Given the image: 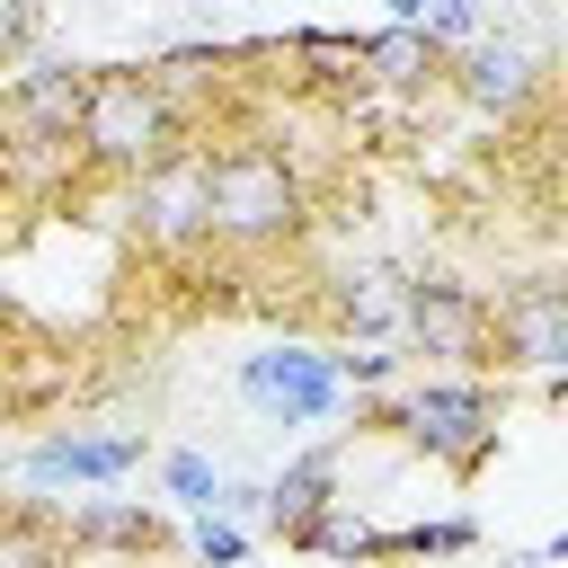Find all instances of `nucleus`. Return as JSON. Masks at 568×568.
Returning <instances> with one entry per match:
<instances>
[{
  "mask_svg": "<svg viewBox=\"0 0 568 568\" xmlns=\"http://www.w3.org/2000/svg\"><path fill=\"white\" fill-rule=\"evenodd\" d=\"M204 195H213V248H231V257H293L320 222L302 160L275 151L266 133L204 142Z\"/></svg>",
  "mask_w": 568,
  "mask_h": 568,
  "instance_id": "nucleus-1",
  "label": "nucleus"
},
{
  "mask_svg": "<svg viewBox=\"0 0 568 568\" xmlns=\"http://www.w3.org/2000/svg\"><path fill=\"white\" fill-rule=\"evenodd\" d=\"M186 142H195V106H186L151 62H106V71H89L80 133H71L80 178L124 186V178H142L151 160H169V151H186Z\"/></svg>",
  "mask_w": 568,
  "mask_h": 568,
  "instance_id": "nucleus-2",
  "label": "nucleus"
},
{
  "mask_svg": "<svg viewBox=\"0 0 568 568\" xmlns=\"http://www.w3.org/2000/svg\"><path fill=\"white\" fill-rule=\"evenodd\" d=\"M355 426L399 435L408 453H426L453 479H470L497 453V435H506V382H488V373H426V382H408L390 399H355Z\"/></svg>",
  "mask_w": 568,
  "mask_h": 568,
  "instance_id": "nucleus-3",
  "label": "nucleus"
},
{
  "mask_svg": "<svg viewBox=\"0 0 568 568\" xmlns=\"http://www.w3.org/2000/svg\"><path fill=\"white\" fill-rule=\"evenodd\" d=\"M124 240L151 266H204L213 257V195H204V142L151 160L142 178H124Z\"/></svg>",
  "mask_w": 568,
  "mask_h": 568,
  "instance_id": "nucleus-4",
  "label": "nucleus"
},
{
  "mask_svg": "<svg viewBox=\"0 0 568 568\" xmlns=\"http://www.w3.org/2000/svg\"><path fill=\"white\" fill-rule=\"evenodd\" d=\"M444 89L515 133V124H532L550 106V53L532 36H470L462 53H444Z\"/></svg>",
  "mask_w": 568,
  "mask_h": 568,
  "instance_id": "nucleus-5",
  "label": "nucleus"
},
{
  "mask_svg": "<svg viewBox=\"0 0 568 568\" xmlns=\"http://www.w3.org/2000/svg\"><path fill=\"white\" fill-rule=\"evenodd\" d=\"M240 399L266 417V426H328L346 408V382L328 364V346L311 337H275L257 355H240Z\"/></svg>",
  "mask_w": 568,
  "mask_h": 568,
  "instance_id": "nucleus-6",
  "label": "nucleus"
},
{
  "mask_svg": "<svg viewBox=\"0 0 568 568\" xmlns=\"http://www.w3.org/2000/svg\"><path fill=\"white\" fill-rule=\"evenodd\" d=\"M399 337L435 355L444 373H488V293L462 275H408L399 284Z\"/></svg>",
  "mask_w": 568,
  "mask_h": 568,
  "instance_id": "nucleus-7",
  "label": "nucleus"
},
{
  "mask_svg": "<svg viewBox=\"0 0 568 568\" xmlns=\"http://www.w3.org/2000/svg\"><path fill=\"white\" fill-rule=\"evenodd\" d=\"M27 488H124L142 470V435L133 426H44L27 453H18Z\"/></svg>",
  "mask_w": 568,
  "mask_h": 568,
  "instance_id": "nucleus-8",
  "label": "nucleus"
},
{
  "mask_svg": "<svg viewBox=\"0 0 568 568\" xmlns=\"http://www.w3.org/2000/svg\"><path fill=\"white\" fill-rule=\"evenodd\" d=\"M488 364L497 373H559L568 364V293L550 275H524L488 302Z\"/></svg>",
  "mask_w": 568,
  "mask_h": 568,
  "instance_id": "nucleus-9",
  "label": "nucleus"
},
{
  "mask_svg": "<svg viewBox=\"0 0 568 568\" xmlns=\"http://www.w3.org/2000/svg\"><path fill=\"white\" fill-rule=\"evenodd\" d=\"M53 524L71 559H169V524L133 497H62Z\"/></svg>",
  "mask_w": 568,
  "mask_h": 568,
  "instance_id": "nucleus-10",
  "label": "nucleus"
},
{
  "mask_svg": "<svg viewBox=\"0 0 568 568\" xmlns=\"http://www.w3.org/2000/svg\"><path fill=\"white\" fill-rule=\"evenodd\" d=\"M80 98H89L80 62H27L0 89V142H71L80 133Z\"/></svg>",
  "mask_w": 568,
  "mask_h": 568,
  "instance_id": "nucleus-11",
  "label": "nucleus"
},
{
  "mask_svg": "<svg viewBox=\"0 0 568 568\" xmlns=\"http://www.w3.org/2000/svg\"><path fill=\"white\" fill-rule=\"evenodd\" d=\"M399 266H382V257H364V266H337L328 275V328L337 337H355V346H382V337H399Z\"/></svg>",
  "mask_w": 568,
  "mask_h": 568,
  "instance_id": "nucleus-12",
  "label": "nucleus"
},
{
  "mask_svg": "<svg viewBox=\"0 0 568 568\" xmlns=\"http://www.w3.org/2000/svg\"><path fill=\"white\" fill-rule=\"evenodd\" d=\"M320 506H337V444L293 453V462L266 479V506H257V515H266V532H275V541H293V532H302Z\"/></svg>",
  "mask_w": 568,
  "mask_h": 568,
  "instance_id": "nucleus-13",
  "label": "nucleus"
},
{
  "mask_svg": "<svg viewBox=\"0 0 568 568\" xmlns=\"http://www.w3.org/2000/svg\"><path fill=\"white\" fill-rule=\"evenodd\" d=\"M355 71L382 80V89H435V80H444V53H435L408 18H390V27L355 36Z\"/></svg>",
  "mask_w": 568,
  "mask_h": 568,
  "instance_id": "nucleus-14",
  "label": "nucleus"
},
{
  "mask_svg": "<svg viewBox=\"0 0 568 568\" xmlns=\"http://www.w3.org/2000/svg\"><path fill=\"white\" fill-rule=\"evenodd\" d=\"M0 568H71L53 506H0Z\"/></svg>",
  "mask_w": 568,
  "mask_h": 568,
  "instance_id": "nucleus-15",
  "label": "nucleus"
},
{
  "mask_svg": "<svg viewBox=\"0 0 568 568\" xmlns=\"http://www.w3.org/2000/svg\"><path fill=\"white\" fill-rule=\"evenodd\" d=\"M470 541H479V524H470V515H444V524H399V532H373L364 568H373V559H453V550H470Z\"/></svg>",
  "mask_w": 568,
  "mask_h": 568,
  "instance_id": "nucleus-16",
  "label": "nucleus"
},
{
  "mask_svg": "<svg viewBox=\"0 0 568 568\" xmlns=\"http://www.w3.org/2000/svg\"><path fill=\"white\" fill-rule=\"evenodd\" d=\"M160 488L178 497V506H195V515H222V470L195 453V444H178V453H160Z\"/></svg>",
  "mask_w": 568,
  "mask_h": 568,
  "instance_id": "nucleus-17",
  "label": "nucleus"
},
{
  "mask_svg": "<svg viewBox=\"0 0 568 568\" xmlns=\"http://www.w3.org/2000/svg\"><path fill=\"white\" fill-rule=\"evenodd\" d=\"M293 550H320V559H355V568H364V550H373V524H364V515H346V506H320V515L293 532Z\"/></svg>",
  "mask_w": 568,
  "mask_h": 568,
  "instance_id": "nucleus-18",
  "label": "nucleus"
},
{
  "mask_svg": "<svg viewBox=\"0 0 568 568\" xmlns=\"http://www.w3.org/2000/svg\"><path fill=\"white\" fill-rule=\"evenodd\" d=\"M186 550H195V568H240V559H248V524H231V515H204Z\"/></svg>",
  "mask_w": 568,
  "mask_h": 568,
  "instance_id": "nucleus-19",
  "label": "nucleus"
},
{
  "mask_svg": "<svg viewBox=\"0 0 568 568\" xmlns=\"http://www.w3.org/2000/svg\"><path fill=\"white\" fill-rule=\"evenodd\" d=\"M328 364H337V382H346V390H355V382L373 390V382H390V364H399V355H390V346H328Z\"/></svg>",
  "mask_w": 568,
  "mask_h": 568,
  "instance_id": "nucleus-20",
  "label": "nucleus"
},
{
  "mask_svg": "<svg viewBox=\"0 0 568 568\" xmlns=\"http://www.w3.org/2000/svg\"><path fill=\"white\" fill-rule=\"evenodd\" d=\"M36 44V0H0V62H18Z\"/></svg>",
  "mask_w": 568,
  "mask_h": 568,
  "instance_id": "nucleus-21",
  "label": "nucleus"
}]
</instances>
